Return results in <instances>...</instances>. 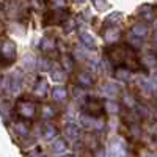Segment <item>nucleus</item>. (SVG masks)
<instances>
[{
	"label": "nucleus",
	"instance_id": "423d86ee",
	"mask_svg": "<svg viewBox=\"0 0 157 157\" xmlns=\"http://www.w3.org/2000/svg\"><path fill=\"white\" fill-rule=\"evenodd\" d=\"M154 82H155V83H157V72H155V74H154Z\"/></svg>",
	"mask_w": 157,
	"mask_h": 157
},
{
	"label": "nucleus",
	"instance_id": "0eeeda50",
	"mask_svg": "<svg viewBox=\"0 0 157 157\" xmlns=\"http://www.w3.org/2000/svg\"><path fill=\"white\" fill-rule=\"evenodd\" d=\"M154 39H155V41H157V32L154 33Z\"/></svg>",
	"mask_w": 157,
	"mask_h": 157
},
{
	"label": "nucleus",
	"instance_id": "f257e3e1",
	"mask_svg": "<svg viewBox=\"0 0 157 157\" xmlns=\"http://www.w3.org/2000/svg\"><path fill=\"white\" fill-rule=\"evenodd\" d=\"M140 14L143 19H146V21H152L154 19V10L151 6H141L140 8Z\"/></svg>",
	"mask_w": 157,
	"mask_h": 157
},
{
	"label": "nucleus",
	"instance_id": "f03ea898",
	"mask_svg": "<svg viewBox=\"0 0 157 157\" xmlns=\"http://www.w3.org/2000/svg\"><path fill=\"white\" fill-rule=\"evenodd\" d=\"M132 32H134V35H137V36H145L146 33H148V27L145 24H137L135 27L132 29Z\"/></svg>",
	"mask_w": 157,
	"mask_h": 157
},
{
	"label": "nucleus",
	"instance_id": "39448f33",
	"mask_svg": "<svg viewBox=\"0 0 157 157\" xmlns=\"http://www.w3.org/2000/svg\"><path fill=\"white\" fill-rule=\"evenodd\" d=\"M74 2H75V3H83L85 0H74Z\"/></svg>",
	"mask_w": 157,
	"mask_h": 157
},
{
	"label": "nucleus",
	"instance_id": "20e7f679",
	"mask_svg": "<svg viewBox=\"0 0 157 157\" xmlns=\"http://www.w3.org/2000/svg\"><path fill=\"white\" fill-rule=\"evenodd\" d=\"M52 2H54L57 6H64V3H66L64 0H52Z\"/></svg>",
	"mask_w": 157,
	"mask_h": 157
},
{
	"label": "nucleus",
	"instance_id": "7ed1b4c3",
	"mask_svg": "<svg viewBox=\"0 0 157 157\" xmlns=\"http://www.w3.org/2000/svg\"><path fill=\"white\" fill-rule=\"evenodd\" d=\"M93 5H94V8H96V10H99V11L107 10V6H109L107 0H93Z\"/></svg>",
	"mask_w": 157,
	"mask_h": 157
}]
</instances>
